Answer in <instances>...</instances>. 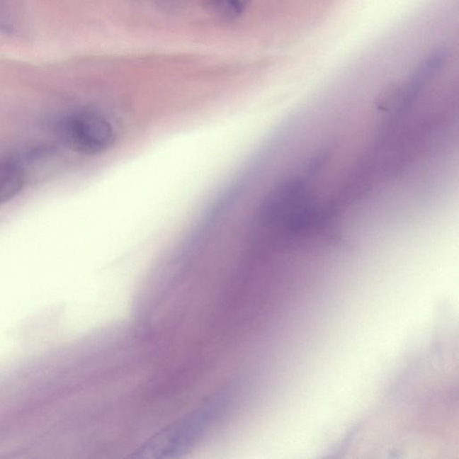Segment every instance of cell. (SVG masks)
<instances>
[{
  "label": "cell",
  "instance_id": "cell-1",
  "mask_svg": "<svg viewBox=\"0 0 459 459\" xmlns=\"http://www.w3.org/2000/svg\"><path fill=\"white\" fill-rule=\"evenodd\" d=\"M57 130L67 147L84 154L102 153L114 141V131L110 121L94 111H79L69 115L62 120Z\"/></svg>",
  "mask_w": 459,
  "mask_h": 459
},
{
  "label": "cell",
  "instance_id": "cell-2",
  "mask_svg": "<svg viewBox=\"0 0 459 459\" xmlns=\"http://www.w3.org/2000/svg\"><path fill=\"white\" fill-rule=\"evenodd\" d=\"M25 172L18 161L8 158L0 162V205L16 197L25 185Z\"/></svg>",
  "mask_w": 459,
  "mask_h": 459
},
{
  "label": "cell",
  "instance_id": "cell-3",
  "mask_svg": "<svg viewBox=\"0 0 459 459\" xmlns=\"http://www.w3.org/2000/svg\"><path fill=\"white\" fill-rule=\"evenodd\" d=\"M205 6L210 12L226 19H232L242 15L247 8L249 0H205Z\"/></svg>",
  "mask_w": 459,
  "mask_h": 459
}]
</instances>
